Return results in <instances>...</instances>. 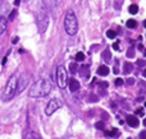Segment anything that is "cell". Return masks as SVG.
<instances>
[{
    "label": "cell",
    "instance_id": "obj_22",
    "mask_svg": "<svg viewBox=\"0 0 146 139\" xmlns=\"http://www.w3.org/2000/svg\"><path fill=\"white\" fill-rule=\"evenodd\" d=\"M133 55H135V50H133V47H131L128 51H127V56L131 58V56H133Z\"/></svg>",
    "mask_w": 146,
    "mask_h": 139
},
{
    "label": "cell",
    "instance_id": "obj_10",
    "mask_svg": "<svg viewBox=\"0 0 146 139\" xmlns=\"http://www.w3.org/2000/svg\"><path fill=\"white\" fill-rule=\"evenodd\" d=\"M7 23H8L7 18H5V17H0V35H1V33H4V31L7 30Z\"/></svg>",
    "mask_w": 146,
    "mask_h": 139
},
{
    "label": "cell",
    "instance_id": "obj_4",
    "mask_svg": "<svg viewBox=\"0 0 146 139\" xmlns=\"http://www.w3.org/2000/svg\"><path fill=\"white\" fill-rule=\"evenodd\" d=\"M56 83H58L59 88H66L68 84V75H67V70L63 65L58 66L56 69Z\"/></svg>",
    "mask_w": 146,
    "mask_h": 139
},
{
    "label": "cell",
    "instance_id": "obj_23",
    "mask_svg": "<svg viewBox=\"0 0 146 139\" xmlns=\"http://www.w3.org/2000/svg\"><path fill=\"white\" fill-rule=\"evenodd\" d=\"M137 65L145 66V65H146V61H145V60H137Z\"/></svg>",
    "mask_w": 146,
    "mask_h": 139
},
{
    "label": "cell",
    "instance_id": "obj_31",
    "mask_svg": "<svg viewBox=\"0 0 146 139\" xmlns=\"http://www.w3.org/2000/svg\"><path fill=\"white\" fill-rule=\"evenodd\" d=\"M18 3H19V0H15V4H18Z\"/></svg>",
    "mask_w": 146,
    "mask_h": 139
},
{
    "label": "cell",
    "instance_id": "obj_9",
    "mask_svg": "<svg viewBox=\"0 0 146 139\" xmlns=\"http://www.w3.org/2000/svg\"><path fill=\"white\" fill-rule=\"evenodd\" d=\"M127 124H128L129 127H132V128H137L140 125V121H139V119H137L136 116L129 115V116H127Z\"/></svg>",
    "mask_w": 146,
    "mask_h": 139
},
{
    "label": "cell",
    "instance_id": "obj_21",
    "mask_svg": "<svg viewBox=\"0 0 146 139\" xmlns=\"http://www.w3.org/2000/svg\"><path fill=\"white\" fill-rule=\"evenodd\" d=\"M136 114L139 115V116H144V115H145V110L142 109V107H141V109H137L136 110Z\"/></svg>",
    "mask_w": 146,
    "mask_h": 139
},
{
    "label": "cell",
    "instance_id": "obj_11",
    "mask_svg": "<svg viewBox=\"0 0 146 139\" xmlns=\"http://www.w3.org/2000/svg\"><path fill=\"white\" fill-rule=\"evenodd\" d=\"M101 56H103V60L105 61V63H109L111 59V55H110V50L109 49H106V50L103 51V54H101Z\"/></svg>",
    "mask_w": 146,
    "mask_h": 139
},
{
    "label": "cell",
    "instance_id": "obj_24",
    "mask_svg": "<svg viewBox=\"0 0 146 139\" xmlns=\"http://www.w3.org/2000/svg\"><path fill=\"white\" fill-rule=\"evenodd\" d=\"M115 84H117V86H122V84H123V79L118 78V79L115 81Z\"/></svg>",
    "mask_w": 146,
    "mask_h": 139
},
{
    "label": "cell",
    "instance_id": "obj_7",
    "mask_svg": "<svg viewBox=\"0 0 146 139\" xmlns=\"http://www.w3.org/2000/svg\"><path fill=\"white\" fill-rule=\"evenodd\" d=\"M28 84V75H25L23 74L21 78H18V86H17V93H19V92L23 91V88H25L26 86Z\"/></svg>",
    "mask_w": 146,
    "mask_h": 139
},
{
    "label": "cell",
    "instance_id": "obj_19",
    "mask_svg": "<svg viewBox=\"0 0 146 139\" xmlns=\"http://www.w3.org/2000/svg\"><path fill=\"white\" fill-rule=\"evenodd\" d=\"M83 59H85L83 52H78L77 55H76V60H77V61H83Z\"/></svg>",
    "mask_w": 146,
    "mask_h": 139
},
{
    "label": "cell",
    "instance_id": "obj_6",
    "mask_svg": "<svg viewBox=\"0 0 146 139\" xmlns=\"http://www.w3.org/2000/svg\"><path fill=\"white\" fill-rule=\"evenodd\" d=\"M60 107H62V102L59 101L58 98H51L45 109V114L48 115V116H50V115H53L54 112L58 109H60Z\"/></svg>",
    "mask_w": 146,
    "mask_h": 139
},
{
    "label": "cell",
    "instance_id": "obj_14",
    "mask_svg": "<svg viewBox=\"0 0 146 139\" xmlns=\"http://www.w3.org/2000/svg\"><path fill=\"white\" fill-rule=\"evenodd\" d=\"M80 73H81V75H82V77H86V78H87V77L90 75V70H88V66H87V65L81 66Z\"/></svg>",
    "mask_w": 146,
    "mask_h": 139
},
{
    "label": "cell",
    "instance_id": "obj_18",
    "mask_svg": "<svg viewBox=\"0 0 146 139\" xmlns=\"http://www.w3.org/2000/svg\"><path fill=\"white\" fill-rule=\"evenodd\" d=\"M77 68H78V66H77V64H76V63H72L71 65H69V70H71V73H73V74L77 71Z\"/></svg>",
    "mask_w": 146,
    "mask_h": 139
},
{
    "label": "cell",
    "instance_id": "obj_29",
    "mask_svg": "<svg viewBox=\"0 0 146 139\" xmlns=\"http://www.w3.org/2000/svg\"><path fill=\"white\" fill-rule=\"evenodd\" d=\"M142 75H144V77H145V78H146V69H145V70H144V71H142Z\"/></svg>",
    "mask_w": 146,
    "mask_h": 139
},
{
    "label": "cell",
    "instance_id": "obj_20",
    "mask_svg": "<svg viewBox=\"0 0 146 139\" xmlns=\"http://www.w3.org/2000/svg\"><path fill=\"white\" fill-rule=\"evenodd\" d=\"M105 134L109 137H113V135H118V132H117V129H113L111 132H105Z\"/></svg>",
    "mask_w": 146,
    "mask_h": 139
},
{
    "label": "cell",
    "instance_id": "obj_13",
    "mask_svg": "<svg viewBox=\"0 0 146 139\" xmlns=\"http://www.w3.org/2000/svg\"><path fill=\"white\" fill-rule=\"evenodd\" d=\"M123 66H124V69H123V73H124V74H129V73L132 71V69H133L132 64L128 63V61H126V63L123 64Z\"/></svg>",
    "mask_w": 146,
    "mask_h": 139
},
{
    "label": "cell",
    "instance_id": "obj_3",
    "mask_svg": "<svg viewBox=\"0 0 146 139\" xmlns=\"http://www.w3.org/2000/svg\"><path fill=\"white\" fill-rule=\"evenodd\" d=\"M17 86H18V78L15 75H12L9 78V81H8L5 91H4L5 101H9L10 98H13V97L17 94Z\"/></svg>",
    "mask_w": 146,
    "mask_h": 139
},
{
    "label": "cell",
    "instance_id": "obj_33",
    "mask_svg": "<svg viewBox=\"0 0 146 139\" xmlns=\"http://www.w3.org/2000/svg\"><path fill=\"white\" fill-rule=\"evenodd\" d=\"M26 1H28V0H26Z\"/></svg>",
    "mask_w": 146,
    "mask_h": 139
},
{
    "label": "cell",
    "instance_id": "obj_16",
    "mask_svg": "<svg viewBox=\"0 0 146 139\" xmlns=\"http://www.w3.org/2000/svg\"><path fill=\"white\" fill-rule=\"evenodd\" d=\"M137 12H139V7H137L136 4H132L131 7H129V13H131V14H136Z\"/></svg>",
    "mask_w": 146,
    "mask_h": 139
},
{
    "label": "cell",
    "instance_id": "obj_26",
    "mask_svg": "<svg viewBox=\"0 0 146 139\" xmlns=\"http://www.w3.org/2000/svg\"><path fill=\"white\" fill-rule=\"evenodd\" d=\"M96 128H99V129H103L104 124H103V123H98V124H96Z\"/></svg>",
    "mask_w": 146,
    "mask_h": 139
},
{
    "label": "cell",
    "instance_id": "obj_28",
    "mask_svg": "<svg viewBox=\"0 0 146 139\" xmlns=\"http://www.w3.org/2000/svg\"><path fill=\"white\" fill-rule=\"evenodd\" d=\"M113 49H114V50H119V47H118V42L114 43V45H113Z\"/></svg>",
    "mask_w": 146,
    "mask_h": 139
},
{
    "label": "cell",
    "instance_id": "obj_25",
    "mask_svg": "<svg viewBox=\"0 0 146 139\" xmlns=\"http://www.w3.org/2000/svg\"><path fill=\"white\" fill-rule=\"evenodd\" d=\"M15 14H17V12H15V10H13L12 14H10V17H9V19H10V20L14 19V18H15Z\"/></svg>",
    "mask_w": 146,
    "mask_h": 139
},
{
    "label": "cell",
    "instance_id": "obj_8",
    "mask_svg": "<svg viewBox=\"0 0 146 139\" xmlns=\"http://www.w3.org/2000/svg\"><path fill=\"white\" fill-rule=\"evenodd\" d=\"M68 87H69V91L71 92H76L80 89V82L74 78H71L68 82Z\"/></svg>",
    "mask_w": 146,
    "mask_h": 139
},
{
    "label": "cell",
    "instance_id": "obj_12",
    "mask_svg": "<svg viewBox=\"0 0 146 139\" xmlns=\"http://www.w3.org/2000/svg\"><path fill=\"white\" fill-rule=\"evenodd\" d=\"M98 74H99V75H108V74H109V68H108V66H105V65L99 66Z\"/></svg>",
    "mask_w": 146,
    "mask_h": 139
},
{
    "label": "cell",
    "instance_id": "obj_5",
    "mask_svg": "<svg viewBox=\"0 0 146 139\" xmlns=\"http://www.w3.org/2000/svg\"><path fill=\"white\" fill-rule=\"evenodd\" d=\"M48 22H49V18H48L46 9L45 8H41L37 14V24H38L40 32H45L46 31V28H48Z\"/></svg>",
    "mask_w": 146,
    "mask_h": 139
},
{
    "label": "cell",
    "instance_id": "obj_15",
    "mask_svg": "<svg viewBox=\"0 0 146 139\" xmlns=\"http://www.w3.org/2000/svg\"><path fill=\"white\" fill-rule=\"evenodd\" d=\"M127 27H128V28H132V30H133V28L137 27V22H136L135 19H128V20H127Z\"/></svg>",
    "mask_w": 146,
    "mask_h": 139
},
{
    "label": "cell",
    "instance_id": "obj_32",
    "mask_svg": "<svg viewBox=\"0 0 146 139\" xmlns=\"http://www.w3.org/2000/svg\"><path fill=\"white\" fill-rule=\"evenodd\" d=\"M59 1H62V0H55V3H59Z\"/></svg>",
    "mask_w": 146,
    "mask_h": 139
},
{
    "label": "cell",
    "instance_id": "obj_17",
    "mask_svg": "<svg viewBox=\"0 0 146 139\" xmlns=\"http://www.w3.org/2000/svg\"><path fill=\"white\" fill-rule=\"evenodd\" d=\"M115 36H117V33L114 32V31L109 30L108 32H106V37H108V38H111V40H113V38H115Z\"/></svg>",
    "mask_w": 146,
    "mask_h": 139
},
{
    "label": "cell",
    "instance_id": "obj_30",
    "mask_svg": "<svg viewBox=\"0 0 146 139\" xmlns=\"http://www.w3.org/2000/svg\"><path fill=\"white\" fill-rule=\"evenodd\" d=\"M144 125H145V127H146V119L144 120Z\"/></svg>",
    "mask_w": 146,
    "mask_h": 139
},
{
    "label": "cell",
    "instance_id": "obj_1",
    "mask_svg": "<svg viewBox=\"0 0 146 139\" xmlns=\"http://www.w3.org/2000/svg\"><path fill=\"white\" fill-rule=\"evenodd\" d=\"M51 91V86L50 82L48 79H40L37 81L32 87L30 88V97H35V98H41V97H45L50 93Z\"/></svg>",
    "mask_w": 146,
    "mask_h": 139
},
{
    "label": "cell",
    "instance_id": "obj_2",
    "mask_svg": "<svg viewBox=\"0 0 146 139\" xmlns=\"http://www.w3.org/2000/svg\"><path fill=\"white\" fill-rule=\"evenodd\" d=\"M64 28H66V32L69 36H74L78 31V22H77V17H76L74 12L69 9L66 14L64 18Z\"/></svg>",
    "mask_w": 146,
    "mask_h": 139
},
{
    "label": "cell",
    "instance_id": "obj_27",
    "mask_svg": "<svg viewBox=\"0 0 146 139\" xmlns=\"http://www.w3.org/2000/svg\"><path fill=\"white\" fill-rule=\"evenodd\" d=\"M135 83V79L133 78H129L128 81H127V84H133Z\"/></svg>",
    "mask_w": 146,
    "mask_h": 139
}]
</instances>
